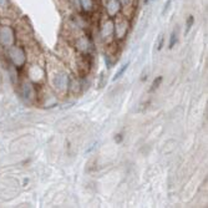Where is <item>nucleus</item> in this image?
<instances>
[{
	"label": "nucleus",
	"instance_id": "1",
	"mask_svg": "<svg viewBox=\"0 0 208 208\" xmlns=\"http://www.w3.org/2000/svg\"><path fill=\"white\" fill-rule=\"evenodd\" d=\"M161 82H162V76H157L156 79H155V81L152 82V86H151V89H149V91H155L156 89H158L160 87V85H161Z\"/></svg>",
	"mask_w": 208,
	"mask_h": 208
},
{
	"label": "nucleus",
	"instance_id": "2",
	"mask_svg": "<svg viewBox=\"0 0 208 208\" xmlns=\"http://www.w3.org/2000/svg\"><path fill=\"white\" fill-rule=\"evenodd\" d=\"M128 65H130V64H128V62H127V64H125V65L122 66V67L118 70V71H117V74H116V75H115V77H114V80H115V81L117 80V79H120V77L122 76V75H123V72H125V71H126V70H127Z\"/></svg>",
	"mask_w": 208,
	"mask_h": 208
},
{
	"label": "nucleus",
	"instance_id": "3",
	"mask_svg": "<svg viewBox=\"0 0 208 208\" xmlns=\"http://www.w3.org/2000/svg\"><path fill=\"white\" fill-rule=\"evenodd\" d=\"M194 23V18L192 15H189L188 16V20H187V28H186V34H188L189 30H191V28H192V25Z\"/></svg>",
	"mask_w": 208,
	"mask_h": 208
},
{
	"label": "nucleus",
	"instance_id": "4",
	"mask_svg": "<svg viewBox=\"0 0 208 208\" xmlns=\"http://www.w3.org/2000/svg\"><path fill=\"white\" fill-rule=\"evenodd\" d=\"M177 43V32L176 31H173L172 34H171V39H169V49H172L174 46V44Z\"/></svg>",
	"mask_w": 208,
	"mask_h": 208
},
{
	"label": "nucleus",
	"instance_id": "5",
	"mask_svg": "<svg viewBox=\"0 0 208 208\" xmlns=\"http://www.w3.org/2000/svg\"><path fill=\"white\" fill-rule=\"evenodd\" d=\"M172 4V0H167V3L165 4V8H163V10H162V15H165L166 14V11L168 10V8H169V5Z\"/></svg>",
	"mask_w": 208,
	"mask_h": 208
},
{
	"label": "nucleus",
	"instance_id": "6",
	"mask_svg": "<svg viewBox=\"0 0 208 208\" xmlns=\"http://www.w3.org/2000/svg\"><path fill=\"white\" fill-rule=\"evenodd\" d=\"M162 46H163V36L161 35V39H160V43H158V46H157V49L161 50V49H162Z\"/></svg>",
	"mask_w": 208,
	"mask_h": 208
},
{
	"label": "nucleus",
	"instance_id": "7",
	"mask_svg": "<svg viewBox=\"0 0 208 208\" xmlns=\"http://www.w3.org/2000/svg\"><path fill=\"white\" fill-rule=\"evenodd\" d=\"M115 141L116 142H121L122 141V135H117V137H115Z\"/></svg>",
	"mask_w": 208,
	"mask_h": 208
},
{
	"label": "nucleus",
	"instance_id": "8",
	"mask_svg": "<svg viewBox=\"0 0 208 208\" xmlns=\"http://www.w3.org/2000/svg\"><path fill=\"white\" fill-rule=\"evenodd\" d=\"M148 1H149V0H146V3H148Z\"/></svg>",
	"mask_w": 208,
	"mask_h": 208
}]
</instances>
